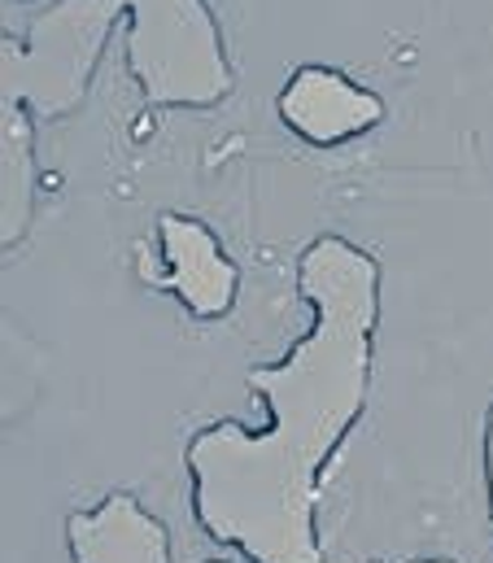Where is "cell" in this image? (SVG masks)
<instances>
[{"label": "cell", "instance_id": "1", "mask_svg": "<svg viewBox=\"0 0 493 563\" xmlns=\"http://www.w3.org/2000/svg\"><path fill=\"white\" fill-rule=\"evenodd\" d=\"M306 332L245 372L266 420L201 423L184 441L188 516L245 563H328L319 538L324 467L368 416L384 272L350 236L324 232L297 254Z\"/></svg>", "mask_w": 493, "mask_h": 563}, {"label": "cell", "instance_id": "2", "mask_svg": "<svg viewBox=\"0 0 493 563\" xmlns=\"http://www.w3.org/2000/svg\"><path fill=\"white\" fill-rule=\"evenodd\" d=\"M123 66L149 110H215L237 88L228 35L210 0H114Z\"/></svg>", "mask_w": 493, "mask_h": 563}, {"label": "cell", "instance_id": "3", "mask_svg": "<svg viewBox=\"0 0 493 563\" xmlns=\"http://www.w3.org/2000/svg\"><path fill=\"white\" fill-rule=\"evenodd\" d=\"M123 22L114 0H48L26 31L0 35V106H22L40 123L79 114L101 57Z\"/></svg>", "mask_w": 493, "mask_h": 563}, {"label": "cell", "instance_id": "4", "mask_svg": "<svg viewBox=\"0 0 493 563\" xmlns=\"http://www.w3.org/2000/svg\"><path fill=\"white\" fill-rule=\"evenodd\" d=\"M135 276L144 288L175 297L193 319L215 323L237 310L241 297V267L223 250L219 232L184 210H162L157 214V263L135 258Z\"/></svg>", "mask_w": 493, "mask_h": 563}, {"label": "cell", "instance_id": "5", "mask_svg": "<svg viewBox=\"0 0 493 563\" xmlns=\"http://www.w3.org/2000/svg\"><path fill=\"white\" fill-rule=\"evenodd\" d=\"M275 114L310 148H337V144L375 132L384 123V101L371 88H363L354 75L310 62L284 79L275 97Z\"/></svg>", "mask_w": 493, "mask_h": 563}, {"label": "cell", "instance_id": "6", "mask_svg": "<svg viewBox=\"0 0 493 563\" xmlns=\"http://www.w3.org/2000/svg\"><path fill=\"white\" fill-rule=\"evenodd\" d=\"M70 563H171V529L131 489L70 511L62 525Z\"/></svg>", "mask_w": 493, "mask_h": 563}, {"label": "cell", "instance_id": "7", "mask_svg": "<svg viewBox=\"0 0 493 563\" xmlns=\"http://www.w3.org/2000/svg\"><path fill=\"white\" fill-rule=\"evenodd\" d=\"M35 114L22 106H0V245L13 254L35 223L40 206V157H35Z\"/></svg>", "mask_w": 493, "mask_h": 563}, {"label": "cell", "instance_id": "8", "mask_svg": "<svg viewBox=\"0 0 493 563\" xmlns=\"http://www.w3.org/2000/svg\"><path fill=\"white\" fill-rule=\"evenodd\" d=\"M481 494H485V525H490V538H493V398L481 416Z\"/></svg>", "mask_w": 493, "mask_h": 563}, {"label": "cell", "instance_id": "9", "mask_svg": "<svg viewBox=\"0 0 493 563\" xmlns=\"http://www.w3.org/2000/svg\"><path fill=\"white\" fill-rule=\"evenodd\" d=\"M406 563H459V560H450V555H419V560H406Z\"/></svg>", "mask_w": 493, "mask_h": 563}, {"label": "cell", "instance_id": "10", "mask_svg": "<svg viewBox=\"0 0 493 563\" xmlns=\"http://www.w3.org/2000/svg\"><path fill=\"white\" fill-rule=\"evenodd\" d=\"M9 4H35V0H9Z\"/></svg>", "mask_w": 493, "mask_h": 563}]
</instances>
